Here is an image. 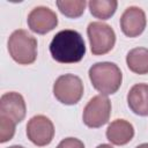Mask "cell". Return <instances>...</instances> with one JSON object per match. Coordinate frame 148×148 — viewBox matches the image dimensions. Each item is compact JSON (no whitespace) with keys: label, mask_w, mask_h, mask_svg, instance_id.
<instances>
[{"label":"cell","mask_w":148,"mask_h":148,"mask_svg":"<svg viewBox=\"0 0 148 148\" xmlns=\"http://www.w3.org/2000/svg\"><path fill=\"white\" fill-rule=\"evenodd\" d=\"M50 53L52 58L60 64L79 62L86 54L83 37L76 30H61L52 38L50 43Z\"/></svg>","instance_id":"6da1fadb"},{"label":"cell","mask_w":148,"mask_h":148,"mask_svg":"<svg viewBox=\"0 0 148 148\" xmlns=\"http://www.w3.org/2000/svg\"><path fill=\"white\" fill-rule=\"evenodd\" d=\"M88 74L92 87L99 91L101 95H112L117 92L121 86V71L113 62H96L89 68Z\"/></svg>","instance_id":"7a4b0ae2"},{"label":"cell","mask_w":148,"mask_h":148,"mask_svg":"<svg viewBox=\"0 0 148 148\" xmlns=\"http://www.w3.org/2000/svg\"><path fill=\"white\" fill-rule=\"evenodd\" d=\"M8 52L20 65H30L37 58V39L27 30H15L8 38Z\"/></svg>","instance_id":"3957f363"},{"label":"cell","mask_w":148,"mask_h":148,"mask_svg":"<svg viewBox=\"0 0 148 148\" xmlns=\"http://www.w3.org/2000/svg\"><path fill=\"white\" fill-rule=\"evenodd\" d=\"M90 50L94 56H103L110 52L116 43L113 29L103 22H91L87 28Z\"/></svg>","instance_id":"277c9868"},{"label":"cell","mask_w":148,"mask_h":148,"mask_svg":"<svg viewBox=\"0 0 148 148\" xmlns=\"http://www.w3.org/2000/svg\"><path fill=\"white\" fill-rule=\"evenodd\" d=\"M53 95L60 103L74 105L83 95V83L81 79L74 74L61 75L53 84Z\"/></svg>","instance_id":"5b68a950"},{"label":"cell","mask_w":148,"mask_h":148,"mask_svg":"<svg viewBox=\"0 0 148 148\" xmlns=\"http://www.w3.org/2000/svg\"><path fill=\"white\" fill-rule=\"evenodd\" d=\"M111 114V102L104 95L94 96L84 106L82 119L90 128H98L109 121Z\"/></svg>","instance_id":"8992f818"},{"label":"cell","mask_w":148,"mask_h":148,"mask_svg":"<svg viewBox=\"0 0 148 148\" xmlns=\"http://www.w3.org/2000/svg\"><path fill=\"white\" fill-rule=\"evenodd\" d=\"M27 136L38 147L49 145L54 136L53 123L46 116H34L27 124Z\"/></svg>","instance_id":"52a82bcc"},{"label":"cell","mask_w":148,"mask_h":148,"mask_svg":"<svg viewBox=\"0 0 148 148\" xmlns=\"http://www.w3.org/2000/svg\"><path fill=\"white\" fill-rule=\"evenodd\" d=\"M28 27L32 32L45 35L58 25L57 14L45 6L34 8L28 15Z\"/></svg>","instance_id":"ba28073f"},{"label":"cell","mask_w":148,"mask_h":148,"mask_svg":"<svg viewBox=\"0 0 148 148\" xmlns=\"http://www.w3.org/2000/svg\"><path fill=\"white\" fill-rule=\"evenodd\" d=\"M147 18L145 12L136 6H131L125 9L120 17V28L127 37H138L146 28Z\"/></svg>","instance_id":"9c48e42d"},{"label":"cell","mask_w":148,"mask_h":148,"mask_svg":"<svg viewBox=\"0 0 148 148\" xmlns=\"http://www.w3.org/2000/svg\"><path fill=\"white\" fill-rule=\"evenodd\" d=\"M27 113L24 98L21 94L10 91L5 92L0 98V114L10 118L13 121L21 123Z\"/></svg>","instance_id":"30bf717a"},{"label":"cell","mask_w":148,"mask_h":148,"mask_svg":"<svg viewBox=\"0 0 148 148\" xmlns=\"http://www.w3.org/2000/svg\"><path fill=\"white\" fill-rule=\"evenodd\" d=\"M133 136L134 127L125 119H116L106 128V139L116 146H124L128 143Z\"/></svg>","instance_id":"8fae6325"},{"label":"cell","mask_w":148,"mask_h":148,"mask_svg":"<svg viewBox=\"0 0 148 148\" xmlns=\"http://www.w3.org/2000/svg\"><path fill=\"white\" fill-rule=\"evenodd\" d=\"M127 104L135 114L148 116V84H134L127 94Z\"/></svg>","instance_id":"7c38bea8"},{"label":"cell","mask_w":148,"mask_h":148,"mask_svg":"<svg viewBox=\"0 0 148 148\" xmlns=\"http://www.w3.org/2000/svg\"><path fill=\"white\" fill-rule=\"evenodd\" d=\"M126 64L133 73L143 75L148 74V49L135 47L126 56Z\"/></svg>","instance_id":"4fadbf2b"},{"label":"cell","mask_w":148,"mask_h":148,"mask_svg":"<svg viewBox=\"0 0 148 148\" xmlns=\"http://www.w3.org/2000/svg\"><path fill=\"white\" fill-rule=\"evenodd\" d=\"M88 6L92 16L99 20H108L116 13L118 2L116 0H90Z\"/></svg>","instance_id":"5bb4252c"},{"label":"cell","mask_w":148,"mask_h":148,"mask_svg":"<svg viewBox=\"0 0 148 148\" xmlns=\"http://www.w3.org/2000/svg\"><path fill=\"white\" fill-rule=\"evenodd\" d=\"M56 3L60 13L69 18L80 17L87 6L86 0H58Z\"/></svg>","instance_id":"9a60e30c"},{"label":"cell","mask_w":148,"mask_h":148,"mask_svg":"<svg viewBox=\"0 0 148 148\" xmlns=\"http://www.w3.org/2000/svg\"><path fill=\"white\" fill-rule=\"evenodd\" d=\"M15 125L16 123L13 121L10 118L0 114V142L1 143L9 141L14 136Z\"/></svg>","instance_id":"2e32d148"},{"label":"cell","mask_w":148,"mask_h":148,"mask_svg":"<svg viewBox=\"0 0 148 148\" xmlns=\"http://www.w3.org/2000/svg\"><path fill=\"white\" fill-rule=\"evenodd\" d=\"M57 148H84V145L76 138H66L59 142Z\"/></svg>","instance_id":"e0dca14e"},{"label":"cell","mask_w":148,"mask_h":148,"mask_svg":"<svg viewBox=\"0 0 148 148\" xmlns=\"http://www.w3.org/2000/svg\"><path fill=\"white\" fill-rule=\"evenodd\" d=\"M96 148H113L111 145H108V143H102V145H98Z\"/></svg>","instance_id":"ac0fdd59"},{"label":"cell","mask_w":148,"mask_h":148,"mask_svg":"<svg viewBox=\"0 0 148 148\" xmlns=\"http://www.w3.org/2000/svg\"><path fill=\"white\" fill-rule=\"evenodd\" d=\"M135 148H148V143H141V145H139Z\"/></svg>","instance_id":"d6986e66"},{"label":"cell","mask_w":148,"mask_h":148,"mask_svg":"<svg viewBox=\"0 0 148 148\" xmlns=\"http://www.w3.org/2000/svg\"><path fill=\"white\" fill-rule=\"evenodd\" d=\"M8 148H24L23 146H18V145H15V146H10V147H8Z\"/></svg>","instance_id":"ffe728a7"}]
</instances>
